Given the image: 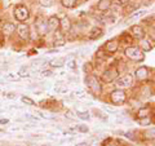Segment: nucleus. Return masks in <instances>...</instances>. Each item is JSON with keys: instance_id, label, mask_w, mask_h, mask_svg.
<instances>
[{"instance_id": "f257e3e1", "label": "nucleus", "mask_w": 155, "mask_h": 146, "mask_svg": "<svg viewBox=\"0 0 155 146\" xmlns=\"http://www.w3.org/2000/svg\"><path fill=\"white\" fill-rule=\"evenodd\" d=\"M85 83H87V87H88V91L91 95H93L94 97L101 96V93H102V85H101L98 78L91 74L85 78Z\"/></svg>"}, {"instance_id": "f03ea898", "label": "nucleus", "mask_w": 155, "mask_h": 146, "mask_svg": "<svg viewBox=\"0 0 155 146\" xmlns=\"http://www.w3.org/2000/svg\"><path fill=\"white\" fill-rule=\"evenodd\" d=\"M13 16L16 18V21L21 23V22H25L28 19V17H30V11H28V8L25 4H18V5H16L13 9Z\"/></svg>"}, {"instance_id": "7ed1b4c3", "label": "nucleus", "mask_w": 155, "mask_h": 146, "mask_svg": "<svg viewBox=\"0 0 155 146\" xmlns=\"http://www.w3.org/2000/svg\"><path fill=\"white\" fill-rule=\"evenodd\" d=\"M124 55H125V57H128L130 61H134V62H142L145 58L143 52L138 47H127L124 49Z\"/></svg>"}, {"instance_id": "20e7f679", "label": "nucleus", "mask_w": 155, "mask_h": 146, "mask_svg": "<svg viewBox=\"0 0 155 146\" xmlns=\"http://www.w3.org/2000/svg\"><path fill=\"white\" fill-rule=\"evenodd\" d=\"M127 101V93L123 89H114L110 93V102L114 105H123Z\"/></svg>"}, {"instance_id": "39448f33", "label": "nucleus", "mask_w": 155, "mask_h": 146, "mask_svg": "<svg viewBox=\"0 0 155 146\" xmlns=\"http://www.w3.org/2000/svg\"><path fill=\"white\" fill-rule=\"evenodd\" d=\"M118 75H119V70L116 66H110L109 69H106L102 74V80L105 83H111L118 79Z\"/></svg>"}, {"instance_id": "423d86ee", "label": "nucleus", "mask_w": 155, "mask_h": 146, "mask_svg": "<svg viewBox=\"0 0 155 146\" xmlns=\"http://www.w3.org/2000/svg\"><path fill=\"white\" fill-rule=\"evenodd\" d=\"M16 31H17V35L19 39H22V40H28L30 39V35H31V31H30V26L27 25V23H18L16 26Z\"/></svg>"}, {"instance_id": "0eeeda50", "label": "nucleus", "mask_w": 155, "mask_h": 146, "mask_svg": "<svg viewBox=\"0 0 155 146\" xmlns=\"http://www.w3.org/2000/svg\"><path fill=\"white\" fill-rule=\"evenodd\" d=\"M132 84H133V76L130 74H125L116 79V87H118V89L129 88Z\"/></svg>"}, {"instance_id": "6e6552de", "label": "nucleus", "mask_w": 155, "mask_h": 146, "mask_svg": "<svg viewBox=\"0 0 155 146\" xmlns=\"http://www.w3.org/2000/svg\"><path fill=\"white\" fill-rule=\"evenodd\" d=\"M104 49L107 52L109 55H114V53H116L119 49V40L118 39H110V40L105 43Z\"/></svg>"}, {"instance_id": "1a4fd4ad", "label": "nucleus", "mask_w": 155, "mask_h": 146, "mask_svg": "<svg viewBox=\"0 0 155 146\" xmlns=\"http://www.w3.org/2000/svg\"><path fill=\"white\" fill-rule=\"evenodd\" d=\"M134 75H136V79H137L138 81H145V80L149 79L150 71H149V69H147L146 66H140L138 69L136 70Z\"/></svg>"}, {"instance_id": "9d476101", "label": "nucleus", "mask_w": 155, "mask_h": 146, "mask_svg": "<svg viewBox=\"0 0 155 146\" xmlns=\"http://www.w3.org/2000/svg\"><path fill=\"white\" fill-rule=\"evenodd\" d=\"M35 28H36V32L39 34V35H45V34L49 32L47 21H44V19H41V18H39L35 21Z\"/></svg>"}, {"instance_id": "9b49d317", "label": "nucleus", "mask_w": 155, "mask_h": 146, "mask_svg": "<svg viewBox=\"0 0 155 146\" xmlns=\"http://www.w3.org/2000/svg\"><path fill=\"white\" fill-rule=\"evenodd\" d=\"M47 25H48V30L49 32H54L60 28V18L57 16H51L47 19Z\"/></svg>"}, {"instance_id": "f8f14e48", "label": "nucleus", "mask_w": 155, "mask_h": 146, "mask_svg": "<svg viewBox=\"0 0 155 146\" xmlns=\"http://www.w3.org/2000/svg\"><path fill=\"white\" fill-rule=\"evenodd\" d=\"M145 30L142 28V26H140V25H133L132 27H130V36L132 38H136V39H138V40H141V39L145 38Z\"/></svg>"}, {"instance_id": "ddd939ff", "label": "nucleus", "mask_w": 155, "mask_h": 146, "mask_svg": "<svg viewBox=\"0 0 155 146\" xmlns=\"http://www.w3.org/2000/svg\"><path fill=\"white\" fill-rule=\"evenodd\" d=\"M60 28L62 31V35H66V34H69L71 31L72 25L69 17H64L62 19H60Z\"/></svg>"}, {"instance_id": "4468645a", "label": "nucleus", "mask_w": 155, "mask_h": 146, "mask_svg": "<svg viewBox=\"0 0 155 146\" xmlns=\"http://www.w3.org/2000/svg\"><path fill=\"white\" fill-rule=\"evenodd\" d=\"M104 35V30L98 26H94L92 27V30L88 32V39L89 40H97L98 38H101Z\"/></svg>"}, {"instance_id": "2eb2a0df", "label": "nucleus", "mask_w": 155, "mask_h": 146, "mask_svg": "<svg viewBox=\"0 0 155 146\" xmlns=\"http://www.w3.org/2000/svg\"><path fill=\"white\" fill-rule=\"evenodd\" d=\"M14 31H16V23H13V22H5L2 26V32L4 34V36L12 35Z\"/></svg>"}, {"instance_id": "dca6fc26", "label": "nucleus", "mask_w": 155, "mask_h": 146, "mask_svg": "<svg viewBox=\"0 0 155 146\" xmlns=\"http://www.w3.org/2000/svg\"><path fill=\"white\" fill-rule=\"evenodd\" d=\"M111 7V0H100L98 4H97V9L100 12H106L109 11Z\"/></svg>"}, {"instance_id": "f3484780", "label": "nucleus", "mask_w": 155, "mask_h": 146, "mask_svg": "<svg viewBox=\"0 0 155 146\" xmlns=\"http://www.w3.org/2000/svg\"><path fill=\"white\" fill-rule=\"evenodd\" d=\"M141 48H140V49H141L142 52H149V51H151L153 49V44H151V40H150V39H141Z\"/></svg>"}, {"instance_id": "a211bd4d", "label": "nucleus", "mask_w": 155, "mask_h": 146, "mask_svg": "<svg viewBox=\"0 0 155 146\" xmlns=\"http://www.w3.org/2000/svg\"><path fill=\"white\" fill-rule=\"evenodd\" d=\"M66 43V39H65V35H62V34H60V35H57L56 39H54V43H53V45L54 47H64Z\"/></svg>"}, {"instance_id": "6ab92c4d", "label": "nucleus", "mask_w": 155, "mask_h": 146, "mask_svg": "<svg viewBox=\"0 0 155 146\" xmlns=\"http://www.w3.org/2000/svg\"><path fill=\"white\" fill-rule=\"evenodd\" d=\"M105 23H107V25H114V23L118 21V16L116 14H113V13H109V16H106L104 18Z\"/></svg>"}, {"instance_id": "aec40b11", "label": "nucleus", "mask_w": 155, "mask_h": 146, "mask_svg": "<svg viewBox=\"0 0 155 146\" xmlns=\"http://www.w3.org/2000/svg\"><path fill=\"white\" fill-rule=\"evenodd\" d=\"M145 140H155V128H150L142 133Z\"/></svg>"}, {"instance_id": "412c9836", "label": "nucleus", "mask_w": 155, "mask_h": 146, "mask_svg": "<svg viewBox=\"0 0 155 146\" xmlns=\"http://www.w3.org/2000/svg\"><path fill=\"white\" fill-rule=\"evenodd\" d=\"M120 43H124V44H130V43H132V36L129 35V34H123L122 36L119 38V44Z\"/></svg>"}, {"instance_id": "4be33fe9", "label": "nucleus", "mask_w": 155, "mask_h": 146, "mask_svg": "<svg viewBox=\"0 0 155 146\" xmlns=\"http://www.w3.org/2000/svg\"><path fill=\"white\" fill-rule=\"evenodd\" d=\"M147 12L146 11H137L136 13H132L130 16L128 17V22L129 21H133V19H137V18H140V17H142V16H145Z\"/></svg>"}, {"instance_id": "5701e85b", "label": "nucleus", "mask_w": 155, "mask_h": 146, "mask_svg": "<svg viewBox=\"0 0 155 146\" xmlns=\"http://www.w3.org/2000/svg\"><path fill=\"white\" fill-rule=\"evenodd\" d=\"M61 3L65 8H74L76 5V0H61Z\"/></svg>"}, {"instance_id": "b1692460", "label": "nucleus", "mask_w": 155, "mask_h": 146, "mask_svg": "<svg viewBox=\"0 0 155 146\" xmlns=\"http://www.w3.org/2000/svg\"><path fill=\"white\" fill-rule=\"evenodd\" d=\"M78 118H80V119H83V120H89L91 118V115L88 111H78Z\"/></svg>"}, {"instance_id": "393cba45", "label": "nucleus", "mask_w": 155, "mask_h": 146, "mask_svg": "<svg viewBox=\"0 0 155 146\" xmlns=\"http://www.w3.org/2000/svg\"><path fill=\"white\" fill-rule=\"evenodd\" d=\"M137 121H138L140 125H149L150 123H151V119H150V116H145V118L137 119Z\"/></svg>"}, {"instance_id": "a878e982", "label": "nucleus", "mask_w": 155, "mask_h": 146, "mask_svg": "<svg viewBox=\"0 0 155 146\" xmlns=\"http://www.w3.org/2000/svg\"><path fill=\"white\" fill-rule=\"evenodd\" d=\"M18 76H19V78H27V76H28V69H27L26 66H22L21 69H19Z\"/></svg>"}, {"instance_id": "bb28decb", "label": "nucleus", "mask_w": 155, "mask_h": 146, "mask_svg": "<svg viewBox=\"0 0 155 146\" xmlns=\"http://www.w3.org/2000/svg\"><path fill=\"white\" fill-rule=\"evenodd\" d=\"M21 101H22L25 105H28V106H35V102H34V100H31L30 97L22 96V97H21Z\"/></svg>"}, {"instance_id": "cd10ccee", "label": "nucleus", "mask_w": 155, "mask_h": 146, "mask_svg": "<svg viewBox=\"0 0 155 146\" xmlns=\"http://www.w3.org/2000/svg\"><path fill=\"white\" fill-rule=\"evenodd\" d=\"M39 4L41 7H45V8H49L54 4V0H39Z\"/></svg>"}, {"instance_id": "c85d7f7f", "label": "nucleus", "mask_w": 155, "mask_h": 146, "mask_svg": "<svg viewBox=\"0 0 155 146\" xmlns=\"http://www.w3.org/2000/svg\"><path fill=\"white\" fill-rule=\"evenodd\" d=\"M49 66L51 67H62L64 66V60H52Z\"/></svg>"}, {"instance_id": "c756f323", "label": "nucleus", "mask_w": 155, "mask_h": 146, "mask_svg": "<svg viewBox=\"0 0 155 146\" xmlns=\"http://www.w3.org/2000/svg\"><path fill=\"white\" fill-rule=\"evenodd\" d=\"M137 116H138V119H140V118H145V116H149V109H147V108L140 109L138 113H137Z\"/></svg>"}, {"instance_id": "7c9ffc66", "label": "nucleus", "mask_w": 155, "mask_h": 146, "mask_svg": "<svg viewBox=\"0 0 155 146\" xmlns=\"http://www.w3.org/2000/svg\"><path fill=\"white\" fill-rule=\"evenodd\" d=\"M75 131L76 132H81V133H87L88 132V127L87 125H83V124H79L75 127Z\"/></svg>"}, {"instance_id": "2f4dec72", "label": "nucleus", "mask_w": 155, "mask_h": 146, "mask_svg": "<svg viewBox=\"0 0 155 146\" xmlns=\"http://www.w3.org/2000/svg\"><path fill=\"white\" fill-rule=\"evenodd\" d=\"M102 146H118V142H116L115 140H113V138H109L102 144Z\"/></svg>"}, {"instance_id": "473e14b6", "label": "nucleus", "mask_w": 155, "mask_h": 146, "mask_svg": "<svg viewBox=\"0 0 155 146\" xmlns=\"http://www.w3.org/2000/svg\"><path fill=\"white\" fill-rule=\"evenodd\" d=\"M129 3H132V2H130V0H115V4H118V5H122V7L127 5V4H129Z\"/></svg>"}, {"instance_id": "72a5a7b5", "label": "nucleus", "mask_w": 155, "mask_h": 146, "mask_svg": "<svg viewBox=\"0 0 155 146\" xmlns=\"http://www.w3.org/2000/svg\"><path fill=\"white\" fill-rule=\"evenodd\" d=\"M5 78L7 79H11V80H17L19 76L16 75V74H12V72H9V74H5Z\"/></svg>"}, {"instance_id": "f704fd0d", "label": "nucleus", "mask_w": 155, "mask_h": 146, "mask_svg": "<svg viewBox=\"0 0 155 146\" xmlns=\"http://www.w3.org/2000/svg\"><path fill=\"white\" fill-rule=\"evenodd\" d=\"M25 118H26V119H28V120H34V121L39 120V118H38V116H32L31 114H25Z\"/></svg>"}, {"instance_id": "c9c22d12", "label": "nucleus", "mask_w": 155, "mask_h": 146, "mask_svg": "<svg viewBox=\"0 0 155 146\" xmlns=\"http://www.w3.org/2000/svg\"><path fill=\"white\" fill-rule=\"evenodd\" d=\"M5 97H7V98H11V100H16L17 98V95L13 93V92H11V93H7Z\"/></svg>"}, {"instance_id": "e433bc0d", "label": "nucleus", "mask_w": 155, "mask_h": 146, "mask_svg": "<svg viewBox=\"0 0 155 146\" xmlns=\"http://www.w3.org/2000/svg\"><path fill=\"white\" fill-rule=\"evenodd\" d=\"M75 64H76V61H75V60H71V61L69 62V64H67V66H69L70 69H75V67H76V65H75Z\"/></svg>"}, {"instance_id": "4c0bfd02", "label": "nucleus", "mask_w": 155, "mask_h": 146, "mask_svg": "<svg viewBox=\"0 0 155 146\" xmlns=\"http://www.w3.org/2000/svg\"><path fill=\"white\" fill-rule=\"evenodd\" d=\"M43 76H52L53 75V72L51 70H43Z\"/></svg>"}, {"instance_id": "58836bf2", "label": "nucleus", "mask_w": 155, "mask_h": 146, "mask_svg": "<svg viewBox=\"0 0 155 146\" xmlns=\"http://www.w3.org/2000/svg\"><path fill=\"white\" fill-rule=\"evenodd\" d=\"M56 92L57 93H66L67 88H56Z\"/></svg>"}, {"instance_id": "ea45409f", "label": "nucleus", "mask_w": 155, "mask_h": 146, "mask_svg": "<svg viewBox=\"0 0 155 146\" xmlns=\"http://www.w3.org/2000/svg\"><path fill=\"white\" fill-rule=\"evenodd\" d=\"M78 97H80V98H83V97H84V92L83 91H79V92H76V93H75Z\"/></svg>"}, {"instance_id": "a19ab883", "label": "nucleus", "mask_w": 155, "mask_h": 146, "mask_svg": "<svg viewBox=\"0 0 155 146\" xmlns=\"http://www.w3.org/2000/svg\"><path fill=\"white\" fill-rule=\"evenodd\" d=\"M75 146H89L88 142H79V144H76Z\"/></svg>"}, {"instance_id": "79ce46f5", "label": "nucleus", "mask_w": 155, "mask_h": 146, "mask_svg": "<svg viewBox=\"0 0 155 146\" xmlns=\"http://www.w3.org/2000/svg\"><path fill=\"white\" fill-rule=\"evenodd\" d=\"M9 120L8 119H0V124H8Z\"/></svg>"}, {"instance_id": "37998d69", "label": "nucleus", "mask_w": 155, "mask_h": 146, "mask_svg": "<svg viewBox=\"0 0 155 146\" xmlns=\"http://www.w3.org/2000/svg\"><path fill=\"white\" fill-rule=\"evenodd\" d=\"M4 41V34L2 32V30H0V44Z\"/></svg>"}, {"instance_id": "c03bdc74", "label": "nucleus", "mask_w": 155, "mask_h": 146, "mask_svg": "<svg viewBox=\"0 0 155 146\" xmlns=\"http://www.w3.org/2000/svg\"><path fill=\"white\" fill-rule=\"evenodd\" d=\"M154 83H155V75H154Z\"/></svg>"}, {"instance_id": "a18cd8bd", "label": "nucleus", "mask_w": 155, "mask_h": 146, "mask_svg": "<svg viewBox=\"0 0 155 146\" xmlns=\"http://www.w3.org/2000/svg\"><path fill=\"white\" fill-rule=\"evenodd\" d=\"M41 146H48V145H41Z\"/></svg>"}, {"instance_id": "49530a36", "label": "nucleus", "mask_w": 155, "mask_h": 146, "mask_svg": "<svg viewBox=\"0 0 155 146\" xmlns=\"http://www.w3.org/2000/svg\"><path fill=\"white\" fill-rule=\"evenodd\" d=\"M154 116H155V115H154Z\"/></svg>"}]
</instances>
